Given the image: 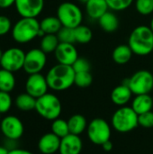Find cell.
<instances>
[{"instance_id":"19","label":"cell","mask_w":153,"mask_h":154,"mask_svg":"<svg viewBox=\"0 0 153 154\" xmlns=\"http://www.w3.org/2000/svg\"><path fill=\"white\" fill-rule=\"evenodd\" d=\"M152 107L153 99L150 94L137 95L135 96L132 103V108L138 116L151 111Z\"/></svg>"},{"instance_id":"13","label":"cell","mask_w":153,"mask_h":154,"mask_svg":"<svg viewBox=\"0 0 153 154\" xmlns=\"http://www.w3.org/2000/svg\"><path fill=\"white\" fill-rule=\"evenodd\" d=\"M14 7L21 17L37 18L44 8V0H15Z\"/></svg>"},{"instance_id":"20","label":"cell","mask_w":153,"mask_h":154,"mask_svg":"<svg viewBox=\"0 0 153 154\" xmlns=\"http://www.w3.org/2000/svg\"><path fill=\"white\" fill-rule=\"evenodd\" d=\"M99 26L106 32H114L119 27V19L114 11L108 10L98 19Z\"/></svg>"},{"instance_id":"38","label":"cell","mask_w":153,"mask_h":154,"mask_svg":"<svg viewBox=\"0 0 153 154\" xmlns=\"http://www.w3.org/2000/svg\"><path fill=\"white\" fill-rule=\"evenodd\" d=\"M9 154H33L30 151L24 150V149H21V148H14L9 151Z\"/></svg>"},{"instance_id":"21","label":"cell","mask_w":153,"mask_h":154,"mask_svg":"<svg viewBox=\"0 0 153 154\" xmlns=\"http://www.w3.org/2000/svg\"><path fill=\"white\" fill-rule=\"evenodd\" d=\"M133 54V52L128 44H120L114 49L112 58L116 64L124 65L132 60Z\"/></svg>"},{"instance_id":"3","label":"cell","mask_w":153,"mask_h":154,"mask_svg":"<svg viewBox=\"0 0 153 154\" xmlns=\"http://www.w3.org/2000/svg\"><path fill=\"white\" fill-rule=\"evenodd\" d=\"M41 31L40 22L37 18L21 17L12 28V37L14 42L24 44L39 37Z\"/></svg>"},{"instance_id":"44","label":"cell","mask_w":153,"mask_h":154,"mask_svg":"<svg viewBox=\"0 0 153 154\" xmlns=\"http://www.w3.org/2000/svg\"><path fill=\"white\" fill-rule=\"evenodd\" d=\"M152 52H153V49H152Z\"/></svg>"},{"instance_id":"7","label":"cell","mask_w":153,"mask_h":154,"mask_svg":"<svg viewBox=\"0 0 153 154\" xmlns=\"http://www.w3.org/2000/svg\"><path fill=\"white\" fill-rule=\"evenodd\" d=\"M123 83L126 84L135 96L150 94L153 89V75L146 69L138 70Z\"/></svg>"},{"instance_id":"41","label":"cell","mask_w":153,"mask_h":154,"mask_svg":"<svg viewBox=\"0 0 153 154\" xmlns=\"http://www.w3.org/2000/svg\"><path fill=\"white\" fill-rule=\"evenodd\" d=\"M150 28L151 29V31H152V32H153V17L151 18V23H150Z\"/></svg>"},{"instance_id":"9","label":"cell","mask_w":153,"mask_h":154,"mask_svg":"<svg viewBox=\"0 0 153 154\" xmlns=\"http://www.w3.org/2000/svg\"><path fill=\"white\" fill-rule=\"evenodd\" d=\"M24 59L25 52L22 49L18 47H12L3 52V56L0 60V67L11 72H16L23 69Z\"/></svg>"},{"instance_id":"15","label":"cell","mask_w":153,"mask_h":154,"mask_svg":"<svg viewBox=\"0 0 153 154\" xmlns=\"http://www.w3.org/2000/svg\"><path fill=\"white\" fill-rule=\"evenodd\" d=\"M82 148L83 143L79 135L69 134L61 138L59 152L60 154H80Z\"/></svg>"},{"instance_id":"4","label":"cell","mask_w":153,"mask_h":154,"mask_svg":"<svg viewBox=\"0 0 153 154\" xmlns=\"http://www.w3.org/2000/svg\"><path fill=\"white\" fill-rule=\"evenodd\" d=\"M62 106L60 100L57 96L51 93H46L36 99L35 111L42 118L53 121L60 117Z\"/></svg>"},{"instance_id":"39","label":"cell","mask_w":153,"mask_h":154,"mask_svg":"<svg viewBox=\"0 0 153 154\" xmlns=\"http://www.w3.org/2000/svg\"><path fill=\"white\" fill-rule=\"evenodd\" d=\"M101 146L103 147V149H104L106 152H110V151L113 149V143H112V142H111L110 140L107 141V142H106L105 143H103Z\"/></svg>"},{"instance_id":"28","label":"cell","mask_w":153,"mask_h":154,"mask_svg":"<svg viewBox=\"0 0 153 154\" xmlns=\"http://www.w3.org/2000/svg\"><path fill=\"white\" fill-rule=\"evenodd\" d=\"M51 133L56 134L60 139L69 134L70 133H69L68 121L61 119L60 117L53 120L51 124Z\"/></svg>"},{"instance_id":"42","label":"cell","mask_w":153,"mask_h":154,"mask_svg":"<svg viewBox=\"0 0 153 154\" xmlns=\"http://www.w3.org/2000/svg\"><path fill=\"white\" fill-rule=\"evenodd\" d=\"M78 1H79L80 3H82V4H86L88 0H78Z\"/></svg>"},{"instance_id":"16","label":"cell","mask_w":153,"mask_h":154,"mask_svg":"<svg viewBox=\"0 0 153 154\" xmlns=\"http://www.w3.org/2000/svg\"><path fill=\"white\" fill-rule=\"evenodd\" d=\"M60 140L53 133H47L40 138L38 149L42 154H54L60 150Z\"/></svg>"},{"instance_id":"34","label":"cell","mask_w":153,"mask_h":154,"mask_svg":"<svg viewBox=\"0 0 153 154\" xmlns=\"http://www.w3.org/2000/svg\"><path fill=\"white\" fill-rule=\"evenodd\" d=\"M72 68H73L75 73L86 72V71H90L91 65H90V62L87 59L78 57V60L72 65Z\"/></svg>"},{"instance_id":"1","label":"cell","mask_w":153,"mask_h":154,"mask_svg":"<svg viewBox=\"0 0 153 154\" xmlns=\"http://www.w3.org/2000/svg\"><path fill=\"white\" fill-rule=\"evenodd\" d=\"M75 71L72 66L56 64L51 67L46 74L49 88L54 91H64L74 85Z\"/></svg>"},{"instance_id":"33","label":"cell","mask_w":153,"mask_h":154,"mask_svg":"<svg viewBox=\"0 0 153 154\" xmlns=\"http://www.w3.org/2000/svg\"><path fill=\"white\" fill-rule=\"evenodd\" d=\"M13 105V99L8 92L0 91V115L9 112Z\"/></svg>"},{"instance_id":"32","label":"cell","mask_w":153,"mask_h":154,"mask_svg":"<svg viewBox=\"0 0 153 154\" xmlns=\"http://www.w3.org/2000/svg\"><path fill=\"white\" fill-rule=\"evenodd\" d=\"M57 36H58L60 42H65V43H74L75 42L74 29H72V28L62 26L61 29L58 32Z\"/></svg>"},{"instance_id":"17","label":"cell","mask_w":153,"mask_h":154,"mask_svg":"<svg viewBox=\"0 0 153 154\" xmlns=\"http://www.w3.org/2000/svg\"><path fill=\"white\" fill-rule=\"evenodd\" d=\"M86 13L92 20H97L108 10L106 0H88L86 4Z\"/></svg>"},{"instance_id":"18","label":"cell","mask_w":153,"mask_h":154,"mask_svg":"<svg viewBox=\"0 0 153 154\" xmlns=\"http://www.w3.org/2000/svg\"><path fill=\"white\" fill-rule=\"evenodd\" d=\"M133 96V92L130 88L122 83L121 85L115 87L111 93V100L112 102L118 106H124L129 103Z\"/></svg>"},{"instance_id":"11","label":"cell","mask_w":153,"mask_h":154,"mask_svg":"<svg viewBox=\"0 0 153 154\" xmlns=\"http://www.w3.org/2000/svg\"><path fill=\"white\" fill-rule=\"evenodd\" d=\"M0 131L7 140L17 141L23 135L24 126L19 117L6 116L0 122Z\"/></svg>"},{"instance_id":"12","label":"cell","mask_w":153,"mask_h":154,"mask_svg":"<svg viewBox=\"0 0 153 154\" xmlns=\"http://www.w3.org/2000/svg\"><path fill=\"white\" fill-rule=\"evenodd\" d=\"M48 89L49 85L46 79V76H43L41 73H36L29 75L27 78L25 82L26 93L32 96L36 99L48 93Z\"/></svg>"},{"instance_id":"31","label":"cell","mask_w":153,"mask_h":154,"mask_svg":"<svg viewBox=\"0 0 153 154\" xmlns=\"http://www.w3.org/2000/svg\"><path fill=\"white\" fill-rule=\"evenodd\" d=\"M134 0H106L109 10L114 12H121L128 9Z\"/></svg>"},{"instance_id":"27","label":"cell","mask_w":153,"mask_h":154,"mask_svg":"<svg viewBox=\"0 0 153 154\" xmlns=\"http://www.w3.org/2000/svg\"><path fill=\"white\" fill-rule=\"evenodd\" d=\"M75 34V42L80 44H87L93 38L92 30L84 24H80L74 29Z\"/></svg>"},{"instance_id":"14","label":"cell","mask_w":153,"mask_h":154,"mask_svg":"<svg viewBox=\"0 0 153 154\" xmlns=\"http://www.w3.org/2000/svg\"><path fill=\"white\" fill-rule=\"evenodd\" d=\"M54 56L58 63L72 66L78 60V53L74 43L60 42L56 51H54Z\"/></svg>"},{"instance_id":"8","label":"cell","mask_w":153,"mask_h":154,"mask_svg":"<svg viewBox=\"0 0 153 154\" xmlns=\"http://www.w3.org/2000/svg\"><path fill=\"white\" fill-rule=\"evenodd\" d=\"M87 136L91 143L102 145L111 138V127L102 118L93 119L87 125Z\"/></svg>"},{"instance_id":"35","label":"cell","mask_w":153,"mask_h":154,"mask_svg":"<svg viewBox=\"0 0 153 154\" xmlns=\"http://www.w3.org/2000/svg\"><path fill=\"white\" fill-rule=\"evenodd\" d=\"M139 125L143 128H152L153 127V112L149 111L147 113L142 114L138 116Z\"/></svg>"},{"instance_id":"2","label":"cell","mask_w":153,"mask_h":154,"mask_svg":"<svg viewBox=\"0 0 153 154\" xmlns=\"http://www.w3.org/2000/svg\"><path fill=\"white\" fill-rule=\"evenodd\" d=\"M128 45L133 54L147 56L152 52L153 32L150 26L139 25L135 27L128 39Z\"/></svg>"},{"instance_id":"37","label":"cell","mask_w":153,"mask_h":154,"mask_svg":"<svg viewBox=\"0 0 153 154\" xmlns=\"http://www.w3.org/2000/svg\"><path fill=\"white\" fill-rule=\"evenodd\" d=\"M15 0H0V8L7 9L12 5H14Z\"/></svg>"},{"instance_id":"30","label":"cell","mask_w":153,"mask_h":154,"mask_svg":"<svg viewBox=\"0 0 153 154\" xmlns=\"http://www.w3.org/2000/svg\"><path fill=\"white\" fill-rule=\"evenodd\" d=\"M93 82V77L90 73V71L86 72H78L75 75V82L74 84L78 86V88H87L89 87Z\"/></svg>"},{"instance_id":"43","label":"cell","mask_w":153,"mask_h":154,"mask_svg":"<svg viewBox=\"0 0 153 154\" xmlns=\"http://www.w3.org/2000/svg\"><path fill=\"white\" fill-rule=\"evenodd\" d=\"M3 52H4V51H2V50L0 49V60H1V59H2V56H3Z\"/></svg>"},{"instance_id":"29","label":"cell","mask_w":153,"mask_h":154,"mask_svg":"<svg viewBox=\"0 0 153 154\" xmlns=\"http://www.w3.org/2000/svg\"><path fill=\"white\" fill-rule=\"evenodd\" d=\"M136 11L144 16L150 15L153 13V0H134Z\"/></svg>"},{"instance_id":"40","label":"cell","mask_w":153,"mask_h":154,"mask_svg":"<svg viewBox=\"0 0 153 154\" xmlns=\"http://www.w3.org/2000/svg\"><path fill=\"white\" fill-rule=\"evenodd\" d=\"M9 151L5 146H0V154H9Z\"/></svg>"},{"instance_id":"36","label":"cell","mask_w":153,"mask_h":154,"mask_svg":"<svg viewBox=\"0 0 153 154\" xmlns=\"http://www.w3.org/2000/svg\"><path fill=\"white\" fill-rule=\"evenodd\" d=\"M12 22L5 15H0V36H4L12 31Z\"/></svg>"},{"instance_id":"23","label":"cell","mask_w":153,"mask_h":154,"mask_svg":"<svg viewBox=\"0 0 153 154\" xmlns=\"http://www.w3.org/2000/svg\"><path fill=\"white\" fill-rule=\"evenodd\" d=\"M14 105L19 110L23 112H29L33 109L35 110L36 98L26 92L22 93L15 97Z\"/></svg>"},{"instance_id":"24","label":"cell","mask_w":153,"mask_h":154,"mask_svg":"<svg viewBox=\"0 0 153 154\" xmlns=\"http://www.w3.org/2000/svg\"><path fill=\"white\" fill-rule=\"evenodd\" d=\"M69 133L76 135H80L87 128V123L85 116L82 115H74L68 120Z\"/></svg>"},{"instance_id":"25","label":"cell","mask_w":153,"mask_h":154,"mask_svg":"<svg viewBox=\"0 0 153 154\" xmlns=\"http://www.w3.org/2000/svg\"><path fill=\"white\" fill-rule=\"evenodd\" d=\"M15 88V77L14 72L0 69V91L12 92Z\"/></svg>"},{"instance_id":"10","label":"cell","mask_w":153,"mask_h":154,"mask_svg":"<svg viewBox=\"0 0 153 154\" xmlns=\"http://www.w3.org/2000/svg\"><path fill=\"white\" fill-rule=\"evenodd\" d=\"M47 63V54L40 48H33L25 53L23 69L28 74L41 73Z\"/></svg>"},{"instance_id":"5","label":"cell","mask_w":153,"mask_h":154,"mask_svg":"<svg viewBox=\"0 0 153 154\" xmlns=\"http://www.w3.org/2000/svg\"><path fill=\"white\" fill-rule=\"evenodd\" d=\"M138 116L132 106H121L113 115L112 126L119 133H129L139 125Z\"/></svg>"},{"instance_id":"22","label":"cell","mask_w":153,"mask_h":154,"mask_svg":"<svg viewBox=\"0 0 153 154\" xmlns=\"http://www.w3.org/2000/svg\"><path fill=\"white\" fill-rule=\"evenodd\" d=\"M40 27L45 34H57L62 24L57 16H47L40 22Z\"/></svg>"},{"instance_id":"6","label":"cell","mask_w":153,"mask_h":154,"mask_svg":"<svg viewBox=\"0 0 153 154\" xmlns=\"http://www.w3.org/2000/svg\"><path fill=\"white\" fill-rule=\"evenodd\" d=\"M62 26L75 29L82 24L83 13L80 7L72 2H63L57 8V15Z\"/></svg>"},{"instance_id":"26","label":"cell","mask_w":153,"mask_h":154,"mask_svg":"<svg viewBox=\"0 0 153 154\" xmlns=\"http://www.w3.org/2000/svg\"><path fill=\"white\" fill-rule=\"evenodd\" d=\"M59 44L60 41L57 34H45L41 38L40 49L43 51L46 54L54 53Z\"/></svg>"}]
</instances>
